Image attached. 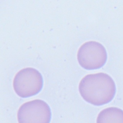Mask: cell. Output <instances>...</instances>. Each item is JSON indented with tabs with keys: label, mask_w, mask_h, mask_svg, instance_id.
<instances>
[{
	"label": "cell",
	"mask_w": 123,
	"mask_h": 123,
	"mask_svg": "<svg viewBox=\"0 0 123 123\" xmlns=\"http://www.w3.org/2000/svg\"><path fill=\"white\" fill-rule=\"evenodd\" d=\"M79 91L85 101L100 106L112 100L116 93V86L109 75L99 73L84 77L80 82Z\"/></svg>",
	"instance_id": "obj_1"
},
{
	"label": "cell",
	"mask_w": 123,
	"mask_h": 123,
	"mask_svg": "<svg viewBox=\"0 0 123 123\" xmlns=\"http://www.w3.org/2000/svg\"><path fill=\"white\" fill-rule=\"evenodd\" d=\"M77 57L82 67L86 70H94L104 65L107 60V54L105 47L101 44L90 41L81 46Z\"/></svg>",
	"instance_id": "obj_3"
},
{
	"label": "cell",
	"mask_w": 123,
	"mask_h": 123,
	"mask_svg": "<svg viewBox=\"0 0 123 123\" xmlns=\"http://www.w3.org/2000/svg\"><path fill=\"white\" fill-rule=\"evenodd\" d=\"M43 85L41 74L31 67L24 68L15 75L13 87L14 91L21 98H27L38 94Z\"/></svg>",
	"instance_id": "obj_2"
},
{
	"label": "cell",
	"mask_w": 123,
	"mask_h": 123,
	"mask_svg": "<svg viewBox=\"0 0 123 123\" xmlns=\"http://www.w3.org/2000/svg\"><path fill=\"white\" fill-rule=\"evenodd\" d=\"M97 123H123V110L116 107H109L98 114Z\"/></svg>",
	"instance_id": "obj_5"
},
{
	"label": "cell",
	"mask_w": 123,
	"mask_h": 123,
	"mask_svg": "<svg viewBox=\"0 0 123 123\" xmlns=\"http://www.w3.org/2000/svg\"><path fill=\"white\" fill-rule=\"evenodd\" d=\"M51 118V110L49 105L41 99L24 103L17 112L19 123H49Z\"/></svg>",
	"instance_id": "obj_4"
}]
</instances>
